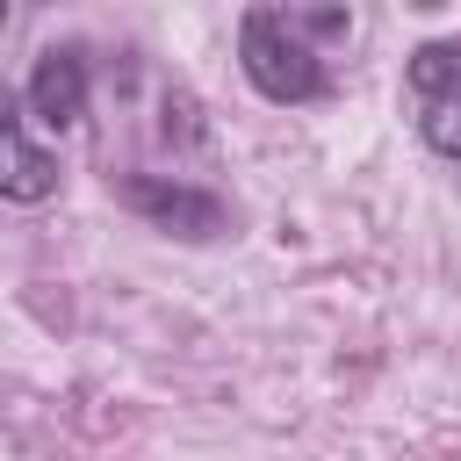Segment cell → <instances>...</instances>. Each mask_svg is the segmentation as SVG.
<instances>
[{
  "label": "cell",
  "mask_w": 461,
  "mask_h": 461,
  "mask_svg": "<svg viewBox=\"0 0 461 461\" xmlns=\"http://www.w3.org/2000/svg\"><path fill=\"white\" fill-rule=\"evenodd\" d=\"M418 137L461 166V94H439V101H418Z\"/></svg>",
  "instance_id": "8992f818"
},
{
  "label": "cell",
  "mask_w": 461,
  "mask_h": 461,
  "mask_svg": "<svg viewBox=\"0 0 461 461\" xmlns=\"http://www.w3.org/2000/svg\"><path fill=\"white\" fill-rule=\"evenodd\" d=\"M50 194H58V158L29 137L22 101H14V94H0V202L36 209V202H50Z\"/></svg>",
  "instance_id": "3957f363"
},
{
  "label": "cell",
  "mask_w": 461,
  "mask_h": 461,
  "mask_svg": "<svg viewBox=\"0 0 461 461\" xmlns=\"http://www.w3.org/2000/svg\"><path fill=\"white\" fill-rule=\"evenodd\" d=\"M411 94L418 101H439V94H461V43H425L418 58H411Z\"/></svg>",
  "instance_id": "5b68a950"
},
{
  "label": "cell",
  "mask_w": 461,
  "mask_h": 461,
  "mask_svg": "<svg viewBox=\"0 0 461 461\" xmlns=\"http://www.w3.org/2000/svg\"><path fill=\"white\" fill-rule=\"evenodd\" d=\"M22 108H29V122H43V130H72V122L86 115V50H79V43L36 50L29 86H22Z\"/></svg>",
  "instance_id": "7a4b0ae2"
},
{
  "label": "cell",
  "mask_w": 461,
  "mask_h": 461,
  "mask_svg": "<svg viewBox=\"0 0 461 461\" xmlns=\"http://www.w3.org/2000/svg\"><path fill=\"white\" fill-rule=\"evenodd\" d=\"M238 65H245V79H252L267 101H281V108H303V101L324 94V58H317V43H310L281 7H252V14L238 22Z\"/></svg>",
  "instance_id": "6da1fadb"
},
{
  "label": "cell",
  "mask_w": 461,
  "mask_h": 461,
  "mask_svg": "<svg viewBox=\"0 0 461 461\" xmlns=\"http://www.w3.org/2000/svg\"><path fill=\"white\" fill-rule=\"evenodd\" d=\"M122 202L137 216H151L158 230H180V238H216L223 230V202L187 187V180H158V173H130L122 180Z\"/></svg>",
  "instance_id": "277c9868"
},
{
  "label": "cell",
  "mask_w": 461,
  "mask_h": 461,
  "mask_svg": "<svg viewBox=\"0 0 461 461\" xmlns=\"http://www.w3.org/2000/svg\"><path fill=\"white\" fill-rule=\"evenodd\" d=\"M0 29H7V7H0Z\"/></svg>",
  "instance_id": "52a82bcc"
}]
</instances>
